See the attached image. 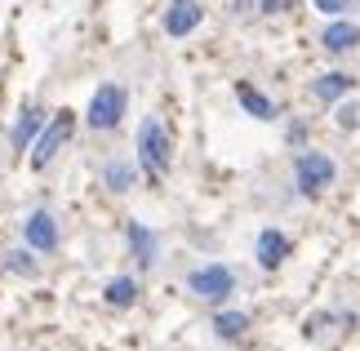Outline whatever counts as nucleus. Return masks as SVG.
<instances>
[{"mask_svg": "<svg viewBox=\"0 0 360 351\" xmlns=\"http://www.w3.org/2000/svg\"><path fill=\"white\" fill-rule=\"evenodd\" d=\"M294 178H298V191L302 196H321L329 182L338 178V165L325 156V151H302L294 160Z\"/></svg>", "mask_w": 360, "mask_h": 351, "instance_id": "5", "label": "nucleus"}, {"mask_svg": "<svg viewBox=\"0 0 360 351\" xmlns=\"http://www.w3.org/2000/svg\"><path fill=\"white\" fill-rule=\"evenodd\" d=\"M356 89V80L347 72H325L321 80H311V98L316 103H338V98H347Z\"/></svg>", "mask_w": 360, "mask_h": 351, "instance_id": "9", "label": "nucleus"}, {"mask_svg": "<svg viewBox=\"0 0 360 351\" xmlns=\"http://www.w3.org/2000/svg\"><path fill=\"white\" fill-rule=\"evenodd\" d=\"M236 98H240V107H245L254 120H276V103H271L267 94H258L249 80H240V85H236Z\"/></svg>", "mask_w": 360, "mask_h": 351, "instance_id": "12", "label": "nucleus"}, {"mask_svg": "<svg viewBox=\"0 0 360 351\" xmlns=\"http://www.w3.org/2000/svg\"><path fill=\"white\" fill-rule=\"evenodd\" d=\"M356 40H360V27H356V23H347V18H334V23L325 27L321 45H325L329 53H347V49H356Z\"/></svg>", "mask_w": 360, "mask_h": 351, "instance_id": "10", "label": "nucleus"}, {"mask_svg": "<svg viewBox=\"0 0 360 351\" xmlns=\"http://www.w3.org/2000/svg\"><path fill=\"white\" fill-rule=\"evenodd\" d=\"M124 107H129V94H124V85H98L85 107V125L94 134H112L116 125L124 120Z\"/></svg>", "mask_w": 360, "mask_h": 351, "instance_id": "3", "label": "nucleus"}, {"mask_svg": "<svg viewBox=\"0 0 360 351\" xmlns=\"http://www.w3.org/2000/svg\"><path fill=\"white\" fill-rule=\"evenodd\" d=\"M76 134V111H58L53 120L40 125V134L32 138V170H45V165L58 160V151L72 143Z\"/></svg>", "mask_w": 360, "mask_h": 351, "instance_id": "2", "label": "nucleus"}, {"mask_svg": "<svg viewBox=\"0 0 360 351\" xmlns=\"http://www.w3.org/2000/svg\"><path fill=\"white\" fill-rule=\"evenodd\" d=\"M200 18H205L200 0H169V9H165V32L174 40H183V36H191L200 27Z\"/></svg>", "mask_w": 360, "mask_h": 351, "instance_id": "7", "label": "nucleus"}, {"mask_svg": "<svg viewBox=\"0 0 360 351\" xmlns=\"http://www.w3.org/2000/svg\"><path fill=\"white\" fill-rule=\"evenodd\" d=\"M40 125H45V111H36V107H27L18 125H13V134H9V143L13 147H32V138L40 134Z\"/></svg>", "mask_w": 360, "mask_h": 351, "instance_id": "14", "label": "nucleus"}, {"mask_svg": "<svg viewBox=\"0 0 360 351\" xmlns=\"http://www.w3.org/2000/svg\"><path fill=\"white\" fill-rule=\"evenodd\" d=\"M5 272H13V276H40V262L32 258V249H9L5 254Z\"/></svg>", "mask_w": 360, "mask_h": 351, "instance_id": "17", "label": "nucleus"}, {"mask_svg": "<svg viewBox=\"0 0 360 351\" xmlns=\"http://www.w3.org/2000/svg\"><path fill=\"white\" fill-rule=\"evenodd\" d=\"M169 156H174L169 129L160 125V116H147L138 125V165H143L151 178H165L169 174Z\"/></svg>", "mask_w": 360, "mask_h": 351, "instance_id": "1", "label": "nucleus"}, {"mask_svg": "<svg viewBox=\"0 0 360 351\" xmlns=\"http://www.w3.org/2000/svg\"><path fill=\"white\" fill-rule=\"evenodd\" d=\"M187 289L196 293L200 302H227L231 293H236V272L231 267H223V262H210V267H196V272L187 276Z\"/></svg>", "mask_w": 360, "mask_h": 351, "instance_id": "4", "label": "nucleus"}, {"mask_svg": "<svg viewBox=\"0 0 360 351\" xmlns=\"http://www.w3.org/2000/svg\"><path fill=\"white\" fill-rule=\"evenodd\" d=\"M103 182H107L112 191H129V187H134V165H129V160H107V165H103Z\"/></svg>", "mask_w": 360, "mask_h": 351, "instance_id": "16", "label": "nucleus"}, {"mask_svg": "<svg viewBox=\"0 0 360 351\" xmlns=\"http://www.w3.org/2000/svg\"><path fill=\"white\" fill-rule=\"evenodd\" d=\"M289 5H294V0H258V9H262V13H285Z\"/></svg>", "mask_w": 360, "mask_h": 351, "instance_id": "19", "label": "nucleus"}, {"mask_svg": "<svg viewBox=\"0 0 360 351\" xmlns=\"http://www.w3.org/2000/svg\"><path fill=\"white\" fill-rule=\"evenodd\" d=\"M214 329H218V338L236 343V338H245L249 316H245V312H218V316H214Z\"/></svg>", "mask_w": 360, "mask_h": 351, "instance_id": "15", "label": "nucleus"}, {"mask_svg": "<svg viewBox=\"0 0 360 351\" xmlns=\"http://www.w3.org/2000/svg\"><path fill=\"white\" fill-rule=\"evenodd\" d=\"M138 280L134 276H116V280H107V289H103V298H107V307H134L138 302Z\"/></svg>", "mask_w": 360, "mask_h": 351, "instance_id": "13", "label": "nucleus"}, {"mask_svg": "<svg viewBox=\"0 0 360 351\" xmlns=\"http://www.w3.org/2000/svg\"><path fill=\"white\" fill-rule=\"evenodd\" d=\"M338 125H342V129H352V125H356V107H338Z\"/></svg>", "mask_w": 360, "mask_h": 351, "instance_id": "20", "label": "nucleus"}, {"mask_svg": "<svg viewBox=\"0 0 360 351\" xmlns=\"http://www.w3.org/2000/svg\"><path fill=\"white\" fill-rule=\"evenodd\" d=\"M316 9L329 13V18H342L347 9H356V0H316Z\"/></svg>", "mask_w": 360, "mask_h": 351, "instance_id": "18", "label": "nucleus"}, {"mask_svg": "<svg viewBox=\"0 0 360 351\" xmlns=\"http://www.w3.org/2000/svg\"><path fill=\"white\" fill-rule=\"evenodd\" d=\"M129 249H134V258H138V267H156V254H160V241L151 236L143 222H129Z\"/></svg>", "mask_w": 360, "mask_h": 351, "instance_id": "11", "label": "nucleus"}, {"mask_svg": "<svg viewBox=\"0 0 360 351\" xmlns=\"http://www.w3.org/2000/svg\"><path fill=\"white\" fill-rule=\"evenodd\" d=\"M22 241H27L32 254H53V249H58V218H53L49 209H36V214L22 222Z\"/></svg>", "mask_w": 360, "mask_h": 351, "instance_id": "6", "label": "nucleus"}, {"mask_svg": "<svg viewBox=\"0 0 360 351\" xmlns=\"http://www.w3.org/2000/svg\"><path fill=\"white\" fill-rule=\"evenodd\" d=\"M254 5H258V0H236V5H231V9H236V13H249Z\"/></svg>", "mask_w": 360, "mask_h": 351, "instance_id": "21", "label": "nucleus"}, {"mask_svg": "<svg viewBox=\"0 0 360 351\" xmlns=\"http://www.w3.org/2000/svg\"><path fill=\"white\" fill-rule=\"evenodd\" d=\"M289 258V236L285 231H276V227H267V231H258V262L267 267V272H276Z\"/></svg>", "mask_w": 360, "mask_h": 351, "instance_id": "8", "label": "nucleus"}]
</instances>
